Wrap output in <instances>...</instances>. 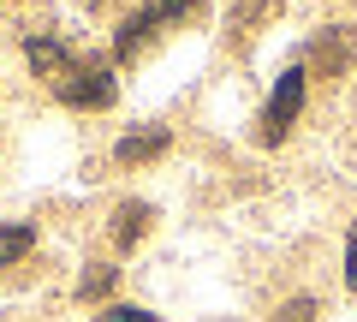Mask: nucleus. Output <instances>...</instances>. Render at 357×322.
I'll return each instance as SVG.
<instances>
[{
  "label": "nucleus",
  "instance_id": "1",
  "mask_svg": "<svg viewBox=\"0 0 357 322\" xmlns=\"http://www.w3.org/2000/svg\"><path fill=\"white\" fill-rule=\"evenodd\" d=\"M54 90H60L66 108H107L114 102V72L107 66H72Z\"/></svg>",
  "mask_w": 357,
  "mask_h": 322
},
{
  "label": "nucleus",
  "instance_id": "2",
  "mask_svg": "<svg viewBox=\"0 0 357 322\" xmlns=\"http://www.w3.org/2000/svg\"><path fill=\"white\" fill-rule=\"evenodd\" d=\"M298 108H304V72H286L280 84H274V96H268V114H262V138L268 143H280L286 138V126L298 119Z\"/></svg>",
  "mask_w": 357,
  "mask_h": 322
},
{
  "label": "nucleus",
  "instance_id": "3",
  "mask_svg": "<svg viewBox=\"0 0 357 322\" xmlns=\"http://www.w3.org/2000/svg\"><path fill=\"white\" fill-rule=\"evenodd\" d=\"M30 72L36 78H54V84H60L66 72H72V54H66V42H54V36H30Z\"/></svg>",
  "mask_w": 357,
  "mask_h": 322
},
{
  "label": "nucleus",
  "instance_id": "4",
  "mask_svg": "<svg viewBox=\"0 0 357 322\" xmlns=\"http://www.w3.org/2000/svg\"><path fill=\"white\" fill-rule=\"evenodd\" d=\"M167 149V131L155 126V131H131V138H119V161H149V155H161Z\"/></svg>",
  "mask_w": 357,
  "mask_h": 322
},
{
  "label": "nucleus",
  "instance_id": "5",
  "mask_svg": "<svg viewBox=\"0 0 357 322\" xmlns=\"http://www.w3.org/2000/svg\"><path fill=\"white\" fill-rule=\"evenodd\" d=\"M143 227H149V203H126V209L114 215V239H119V245H137Z\"/></svg>",
  "mask_w": 357,
  "mask_h": 322
},
{
  "label": "nucleus",
  "instance_id": "6",
  "mask_svg": "<svg viewBox=\"0 0 357 322\" xmlns=\"http://www.w3.org/2000/svg\"><path fill=\"white\" fill-rule=\"evenodd\" d=\"M30 245H36V233H30L24 221H13V227H0V269H13V263L24 257Z\"/></svg>",
  "mask_w": 357,
  "mask_h": 322
},
{
  "label": "nucleus",
  "instance_id": "7",
  "mask_svg": "<svg viewBox=\"0 0 357 322\" xmlns=\"http://www.w3.org/2000/svg\"><path fill=\"white\" fill-rule=\"evenodd\" d=\"M191 6L197 0H143V18H149V24H173V18H185Z\"/></svg>",
  "mask_w": 357,
  "mask_h": 322
},
{
  "label": "nucleus",
  "instance_id": "8",
  "mask_svg": "<svg viewBox=\"0 0 357 322\" xmlns=\"http://www.w3.org/2000/svg\"><path fill=\"white\" fill-rule=\"evenodd\" d=\"M107 286H114V269H107V263H96V269H89L84 281H77V293H84V298H102Z\"/></svg>",
  "mask_w": 357,
  "mask_h": 322
},
{
  "label": "nucleus",
  "instance_id": "9",
  "mask_svg": "<svg viewBox=\"0 0 357 322\" xmlns=\"http://www.w3.org/2000/svg\"><path fill=\"white\" fill-rule=\"evenodd\" d=\"M149 30H155V24H149V18L137 13V18H131V24H126V36H119V54H126V60H131V54L143 48V36H149Z\"/></svg>",
  "mask_w": 357,
  "mask_h": 322
},
{
  "label": "nucleus",
  "instance_id": "10",
  "mask_svg": "<svg viewBox=\"0 0 357 322\" xmlns=\"http://www.w3.org/2000/svg\"><path fill=\"white\" fill-rule=\"evenodd\" d=\"M102 322H155V316L137 310V305H114V310H102Z\"/></svg>",
  "mask_w": 357,
  "mask_h": 322
},
{
  "label": "nucleus",
  "instance_id": "11",
  "mask_svg": "<svg viewBox=\"0 0 357 322\" xmlns=\"http://www.w3.org/2000/svg\"><path fill=\"white\" fill-rule=\"evenodd\" d=\"M280 322H316V305H310V298H298V305L280 310Z\"/></svg>",
  "mask_w": 357,
  "mask_h": 322
},
{
  "label": "nucleus",
  "instance_id": "12",
  "mask_svg": "<svg viewBox=\"0 0 357 322\" xmlns=\"http://www.w3.org/2000/svg\"><path fill=\"white\" fill-rule=\"evenodd\" d=\"M345 286H357V233H351V245H345Z\"/></svg>",
  "mask_w": 357,
  "mask_h": 322
}]
</instances>
